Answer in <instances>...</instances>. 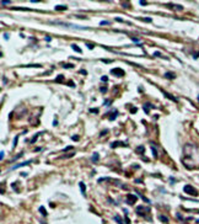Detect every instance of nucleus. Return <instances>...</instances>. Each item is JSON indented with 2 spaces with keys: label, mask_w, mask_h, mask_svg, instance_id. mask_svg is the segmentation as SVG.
I'll return each mask as SVG.
<instances>
[{
  "label": "nucleus",
  "mask_w": 199,
  "mask_h": 224,
  "mask_svg": "<svg viewBox=\"0 0 199 224\" xmlns=\"http://www.w3.org/2000/svg\"><path fill=\"white\" fill-rule=\"evenodd\" d=\"M46 41H47V42H50V41H52V38L48 36V37H46Z\"/></svg>",
  "instance_id": "79ce46f5"
},
{
  "label": "nucleus",
  "mask_w": 199,
  "mask_h": 224,
  "mask_svg": "<svg viewBox=\"0 0 199 224\" xmlns=\"http://www.w3.org/2000/svg\"><path fill=\"white\" fill-rule=\"evenodd\" d=\"M114 220H117L118 224H123V220L121 219V217H119V215H116V217H114Z\"/></svg>",
  "instance_id": "f3484780"
},
{
  "label": "nucleus",
  "mask_w": 199,
  "mask_h": 224,
  "mask_svg": "<svg viewBox=\"0 0 199 224\" xmlns=\"http://www.w3.org/2000/svg\"><path fill=\"white\" fill-rule=\"evenodd\" d=\"M100 25H101V26H107V25H109V22L108 21H101Z\"/></svg>",
  "instance_id": "5701e85b"
},
{
  "label": "nucleus",
  "mask_w": 199,
  "mask_h": 224,
  "mask_svg": "<svg viewBox=\"0 0 199 224\" xmlns=\"http://www.w3.org/2000/svg\"><path fill=\"white\" fill-rule=\"evenodd\" d=\"M68 85H69V86H71V87H73V86H74V83H73V81H69V83H68Z\"/></svg>",
  "instance_id": "37998d69"
},
{
  "label": "nucleus",
  "mask_w": 199,
  "mask_h": 224,
  "mask_svg": "<svg viewBox=\"0 0 199 224\" xmlns=\"http://www.w3.org/2000/svg\"><path fill=\"white\" fill-rule=\"evenodd\" d=\"M132 41H133V42H138V43H139V38H135V37H132Z\"/></svg>",
  "instance_id": "e433bc0d"
},
{
  "label": "nucleus",
  "mask_w": 199,
  "mask_h": 224,
  "mask_svg": "<svg viewBox=\"0 0 199 224\" xmlns=\"http://www.w3.org/2000/svg\"><path fill=\"white\" fill-rule=\"evenodd\" d=\"M103 105H105V106H109V105H111V100H105Z\"/></svg>",
  "instance_id": "b1692460"
},
{
  "label": "nucleus",
  "mask_w": 199,
  "mask_h": 224,
  "mask_svg": "<svg viewBox=\"0 0 199 224\" xmlns=\"http://www.w3.org/2000/svg\"><path fill=\"white\" fill-rule=\"evenodd\" d=\"M160 219H161L162 222H165V223H167V222H168V218H167V217H165V215H160Z\"/></svg>",
  "instance_id": "aec40b11"
},
{
  "label": "nucleus",
  "mask_w": 199,
  "mask_h": 224,
  "mask_svg": "<svg viewBox=\"0 0 199 224\" xmlns=\"http://www.w3.org/2000/svg\"><path fill=\"white\" fill-rule=\"evenodd\" d=\"M152 107H154V105H151L150 102H146V103H144V106H143V108H144V111H145V113H149L150 108H152Z\"/></svg>",
  "instance_id": "39448f33"
},
{
  "label": "nucleus",
  "mask_w": 199,
  "mask_h": 224,
  "mask_svg": "<svg viewBox=\"0 0 199 224\" xmlns=\"http://www.w3.org/2000/svg\"><path fill=\"white\" fill-rule=\"evenodd\" d=\"M117 116H118V112H117V111H113V112H112V115H111L108 118H109V121H113V120H116V118H117Z\"/></svg>",
  "instance_id": "ddd939ff"
},
{
  "label": "nucleus",
  "mask_w": 199,
  "mask_h": 224,
  "mask_svg": "<svg viewBox=\"0 0 199 224\" xmlns=\"http://www.w3.org/2000/svg\"><path fill=\"white\" fill-rule=\"evenodd\" d=\"M100 90H101V92H106V91H107V87H106V86H102Z\"/></svg>",
  "instance_id": "473e14b6"
},
{
  "label": "nucleus",
  "mask_w": 199,
  "mask_h": 224,
  "mask_svg": "<svg viewBox=\"0 0 199 224\" xmlns=\"http://www.w3.org/2000/svg\"><path fill=\"white\" fill-rule=\"evenodd\" d=\"M39 212H41L43 215H47V212H46V209H44V207H39Z\"/></svg>",
  "instance_id": "a211bd4d"
},
{
  "label": "nucleus",
  "mask_w": 199,
  "mask_h": 224,
  "mask_svg": "<svg viewBox=\"0 0 199 224\" xmlns=\"http://www.w3.org/2000/svg\"><path fill=\"white\" fill-rule=\"evenodd\" d=\"M107 133H108V129H106V130H102V132H101V134H100V136L102 137V136H105V134H107Z\"/></svg>",
  "instance_id": "c85d7f7f"
},
{
  "label": "nucleus",
  "mask_w": 199,
  "mask_h": 224,
  "mask_svg": "<svg viewBox=\"0 0 199 224\" xmlns=\"http://www.w3.org/2000/svg\"><path fill=\"white\" fill-rule=\"evenodd\" d=\"M79 186H80V190H81V193H83V196H85V195H86L85 183H84V182H80V183H79Z\"/></svg>",
  "instance_id": "1a4fd4ad"
},
{
  "label": "nucleus",
  "mask_w": 199,
  "mask_h": 224,
  "mask_svg": "<svg viewBox=\"0 0 199 224\" xmlns=\"http://www.w3.org/2000/svg\"><path fill=\"white\" fill-rule=\"evenodd\" d=\"M63 67H64V68H73L74 65H73V64H68V65H66V64H64Z\"/></svg>",
  "instance_id": "f704fd0d"
},
{
  "label": "nucleus",
  "mask_w": 199,
  "mask_h": 224,
  "mask_svg": "<svg viewBox=\"0 0 199 224\" xmlns=\"http://www.w3.org/2000/svg\"><path fill=\"white\" fill-rule=\"evenodd\" d=\"M101 80H102V81H108V77H106V75H103V77L101 78Z\"/></svg>",
  "instance_id": "c756f323"
},
{
  "label": "nucleus",
  "mask_w": 199,
  "mask_h": 224,
  "mask_svg": "<svg viewBox=\"0 0 199 224\" xmlns=\"http://www.w3.org/2000/svg\"><path fill=\"white\" fill-rule=\"evenodd\" d=\"M183 191H184V193H187V195H189V196H198V191L193 187L192 185H186L184 187H183Z\"/></svg>",
  "instance_id": "f257e3e1"
},
{
  "label": "nucleus",
  "mask_w": 199,
  "mask_h": 224,
  "mask_svg": "<svg viewBox=\"0 0 199 224\" xmlns=\"http://www.w3.org/2000/svg\"><path fill=\"white\" fill-rule=\"evenodd\" d=\"M80 74H83V75H86L87 71H86V70H80Z\"/></svg>",
  "instance_id": "ea45409f"
},
{
  "label": "nucleus",
  "mask_w": 199,
  "mask_h": 224,
  "mask_svg": "<svg viewBox=\"0 0 199 224\" xmlns=\"http://www.w3.org/2000/svg\"><path fill=\"white\" fill-rule=\"evenodd\" d=\"M143 21H145V22H151L152 20H151L150 17H145V18H143Z\"/></svg>",
  "instance_id": "a878e982"
},
{
  "label": "nucleus",
  "mask_w": 199,
  "mask_h": 224,
  "mask_svg": "<svg viewBox=\"0 0 199 224\" xmlns=\"http://www.w3.org/2000/svg\"><path fill=\"white\" fill-rule=\"evenodd\" d=\"M144 211V207L143 206H139L138 208H136V213L139 214V215H145V212H143Z\"/></svg>",
  "instance_id": "6e6552de"
},
{
  "label": "nucleus",
  "mask_w": 199,
  "mask_h": 224,
  "mask_svg": "<svg viewBox=\"0 0 199 224\" xmlns=\"http://www.w3.org/2000/svg\"><path fill=\"white\" fill-rule=\"evenodd\" d=\"M17 140H18V136H16V137H15V139H14V146H16V143H17Z\"/></svg>",
  "instance_id": "7c9ffc66"
},
{
  "label": "nucleus",
  "mask_w": 199,
  "mask_h": 224,
  "mask_svg": "<svg viewBox=\"0 0 199 224\" xmlns=\"http://www.w3.org/2000/svg\"><path fill=\"white\" fill-rule=\"evenodd\" d=\"M123 6H124V8H129V3H127V4L124 3V5H123Z\"/></svg>",
  "instance_id": "a18cd8bd"
},
{
  "label": "nucleus",
  "mask_w": 199,
  "mask_h": 224,
  "mask_svg": "<svg viewBox=\"0 0 199 224\" xmlns=\"http://www.w3.org/2000/svg\"><path fill=\"white\" fill-rule=\"evenodd\" d=\"M136 196L135 195H132V193H128L127 195V202L129 203V204H134V202H136Z\"/></svg>",
  "instance_id": "7ed1b4c3"
},
{
  "label": "nucleus",
  "mask_w": 199,
  "mask_h": 224,
  "mask_svg": "<svg viewBox=\"0 0 199 224\" xmlns=\"http://www.w3.org/2000/svg\"><path fill=\"white\" fill-rule=\"evenodd\" d=\"M39 134H41V133H37V134H36V136H34V137L31 139V142H30V143H34V142L37 140V138H38V136H39Z\"/></svg>",
  "instance_id": "6ab92c4d"
},
{
  "label": "nucleus",
  "mask_w": 199,
  "mask_h": 224,
  "mask_svg": "<svg viewBox=\"0 0 199 224\" xmlns=\"http://www.w3.org/2000/svg\"><path fill=\"white\" fill-rule=\"evenodd\" d=\"M136 111H138V108H136V107H133V108L130 110V112H132V113H136Z\"/></svg>",
  "instance_id": "2f4dec72"
},
{
  "label": "nucleus",
  "mask_w": 199,
  "mask_h": 224,
  "mask_svg": "<svg viewBox=\"0 0 199 224\" xmlns=\"http://www.w3.org/2000/svg\"><path fill=\"white\" fill-rule=\"evenodd\" d=\"M90 112H93V113H98V108H90Z\"/></svg>",
  "instance_id": "393cba45"
},
{
  "label": "nucleus",
  "mask_w": 199,
  "mask_h": 224,
  "mask_svg": "<svg viewBox=\"0 0 199 224\" xmlns=\"http://www.w3.org/2000/svg\"><path fill=\"white\" fill-rule=\"evenodd\" d=\"M198 100H199V96H198Z\"/></svg>",
  "instance_id": "49530a36"
},
{
  "label": "nucleus",
  "mask_w": 199,
  "mask_h": 224,
  "mask_svg": "<svg viewBox=\"0 0 199 224\" xmlns=\"http://www.w3.org/2000/svg\"><path fill=\"white\" fill-rule=\"evenodd\" d=\"M71 48H73L74 51H76L77 53H81V52H83V51H81V48L79 47V46H76V44H71Z\"/></svg>",
  "instance_id": "4468645a"
},
{
  "label": "nucleus",
  "mask_w": 199,
  "mask_h": 224,
  "mask_svg": "<svg viewBox=\"0 0 199 224\" xmlns=\"http://www.w3.org/2000/svg\"><path fill=\"white\" fill-rule=\"evenodd\" d=\"M31 163H32V160H28V161H25V163H20V164H16V165H14V166L11 167V170H16V169H18V167L26 166V165H28V164H31Z\"/></svg>",
  "instance_id": "20e7f679"
},
{
  "label": "nucleus",
  "mask_w": 199,
  "mask_h": 224,
  "mask_svg": "<svg viewBox=\"0 0 199 224\" xmlns=\"http://www.w3.org/2000/svg\"><path fill=\"white\" fill-rule=\"evenodd\" d=\"M164 96H166V97H168V99H171V100H172V101H174V102H177V101H178V100H177V99H176L174 96H172V95H170V94H168V92H164Z\"/></svg>",
  "instance_id": "f8f14e48"
},
{
  "label": "nucleus",
  "mask_w": 199,
  "mask_h": 224,
  "mask_svg": "<svg viewBox=\"0 0 199 224\" xmlns=\"http://www.w3.org/2000/svg\"><path fill=\"white\" fill-rule=\"evenodd\" d=\"M111 73L112 74H114V75H117V77H123L124 75V70L123 69H121V68H116V69H112L111 70Z\"/></svg>",
  "instance_id": "f03ea898"
},
{
  "label": "nucleus",
  "mask_w": 199,
  "mask_h": 224,
  "mask_svg": "<svg viewBox=\"0 0 199 224\" xmlns=\"http://www.w3.org/2000/svg\"><path fill=\"white\" fill-rule=\"evenodd\" d=\"M154 55H156V57H160V58H162V55H161V53H160V52H155V53H154Z\"/></svg>",
  "instance_id": "cd10ccee"
},
{
  "label": "nucleus",
  "mask_w": 199,
  "mask_h": 224,
  "mask_svg": "<svg viewBox=\"0 0 199 224\" xmlns=\"http://www.w3.org/2000/svg\"><path fill=\"white\" fill-rule=\"evenodd\" d=\"M103 63H112V59H102Z\"/></svg>",
  "instance_id": "72a5a7b5"
},
{
  "label": "nucleus",
  "mask_w": 199,
  "mask_h": 224,
  "mask_svg": "<svg viewBox=\"0 0 199 224\" xmlns=\"http://www.w3.org/2000/svg\"><path fill=\"white\" fill-rule=\"evenodd\" d=\"M86 46L89 47V49H93V47H95L92 43H86Z\"/></svg>",
  "instance_id": "bb28decb"
},
{
  "label": "nucleus",
  "mask_w": 199,
  "mask_h": 224,
  "mask_svg": "<svg viewBox=\"0 0 199 224\" xmlns=\"http://www.w3.org/2000/svg\"><path fill=\"white\" fill-rule=\"evenodd\" d=\"M71 139H73V140H79V137H77V136H73Z\"/></svg>",
  "instance_id": "58836bf2"
},
{
  "label": "nucleus",
  "mask_w": 199,
  "mask_h": 224,
  "mask_svg": "<svg viewBox=\"0 0 199 224\" xmlns=\"http://www.w3.org/2000/svg\"><path fill=\"white\" fill-rule=\"evenodd\" d=\"M118 145L124 146V145H127V144H125V143H122V142H113V143L111 144V148H116V146H118Z\"/></svg>",
  "instance_id": "9d476101"
},
{
  "label": "nucleus",
  "mask_w": 199,
  "mask_h": 224,
  "mask_svg": "<svg viewBox=\"0 0 199 224\" xmlns=\"http://www.w3.org/2000/svg\"><path fill=\"white\" fill-rule=\"evenodd\" d=\"M54 9L57 11H63V10H66V5H57Z\"/></svg>",
  "instance_id": "9b49d317"
},
{
  "label": "nucleus",
  "mask_w": 199,
  "mask_h": 224,
  "mask_svg": "<svg viewBox=\"0 0 199 224\" xmlns=\"http://www.w3.org/2000/svg\"><path fill=\"white\" fill-rule=\"evenodd\" d=\"M140 4H141V5H146V1H143V0H140Z\"/></svg>",
  "instance_id": "c03bdc74"
},
{
  "label": "nucleus",
  "mask_w": 199,
  "mask_h": 224,
  "mask_svg": "<svg viewBox=\"0 0 199 224\" xmlns=\"http://www.w3.org/2000/svg\"><path fill=\"white\" fill-rule=\"evenodd\" d=\"M151 148H152V154H154V156L157 158V150H156V148H154V145H152Z\"/></svg>",
  "instance_id": "412c9836"
},
{
  "label": "nucleus",
  "mask_w": 199,
  "mask_h": 224,
  "mask_svg": "<svg viewBox=\"0 0 199 224\" xmlns=\"http://www.w3.org/2000/svg\"><path fill=\"white\" fill-rule=\"evenodd\" d=\"M165 78L168 79V80H172V79L176 78V75H174L173 73H171V71H167V73H165Z\"/></svg>",
  "instance_id": "0eeeda50"
},
{
  "label": "nucleus",
  "mask_w": 199,
  "mask_h": 224,
  "mask_svg": "<svg viewBox=\"0 0 199 224\" xmlns=\"http://www.w3.org/2000/svg\"><path fill=\"white\" fill-rule=\"evenodd\" d=\"M63 80H64V75H62V74H60V75H58V77H57V79H55V81H57V83H62Z\"/></svg>",
  "instance_id": "dca6fc26"
},
{
  "label": "nucleus",
  "mask_w": 199,
  "mask_h": 224,
  "mask_svg": "<svg viewBox=\"0 0 199 224\" xmlns=\"http://www.w3.org/2000/svg\"><path fill=\"white\" fill-rule=\"evenodd\" d=\"M71 149H73V146H66V148L64 149V152H66V150H71Z\"/></svg>",
  "instance_id": "a19ab883"
},
{
  "label": "nucleus",
  "mask_w": 199,
  "mask_h": 224,
  "mask_svg": "<svg viewBox=\"0 0 199 224\" xmlns=\"http://www.w3.org/2000/svg\"><path fill=\"white\" fill-rule=\"evenodd\" d=\"M136 192H138V191H136ZM138 193H139V192H138ZM139 195H140V197H141V198H143V199H144V201H145L146 203H150V201H149V199H148V198H146L145 196H143L141 193H139Z\"/></svg>",
  "instance_id": "4be33fe9"
},
{
  "label": "nucleus",
  "mask_w": 199,
  "mask_h": 224,
  "mask_svg": "<svg viewBox=\"0 0 199 224\" xmlns=\"http://www.w3.org/2000/svg\"><path fill=\"white\" fill-rule=\"evenodd\" d=\"M100 159V154L98 153H93V155H92V158H91V160L95 163V161H97Z\"/></svg>",
  "instance_id": "2eb2a0df"
},
{
  "label": "nucleus",
  "mask_w": 199,
  "mask_h": 224,
  "mask_svg": "<svg viewBox=\"0 0 199 224\" xmlns=\"http://www.w3.org/2000/svg\"><path fill=\"white\" fill-rule=\"evenodd\" d=\"M135 152H136L138 154H144V153H145V148H144V145H139V146H136Z\"/></svg>",
  "instance_id": "423d86ee"
},
{
  "label": "nucleus",
  "mask_w": 199,
  "mask_h": 224,
  "mask_svg": "<svg viewBox=\"0 0 199 224\" xmlns=\"http://www.w3.org/2000/svg\"><path fill=\"white\" fill-rule=\"evenodd\" d=\"M1 4H3V5H8V4H10V1H9V0H8V1H5V0H3V1H1Z\"/></svg>",
  "instance_id": "c9c22d12"
},
{
  "label": "nucleus",
  "mask_w": 199,
  "mask_h": 224,
  "mask_svg": "<svg viewBox=\"0 0 199 224\" xmlns=\"http://www.w3.org/2000/svg\"><path fill=\"white\" fill-rule=\"evenodd\" d=\"M0 159H1V160L4 159V152H3V150L0 152Z\"/></svg>",
  "instance_id": "4c0bfd02"
}]
</instances>
